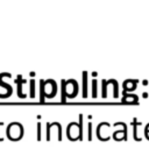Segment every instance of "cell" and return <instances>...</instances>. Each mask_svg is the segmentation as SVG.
Listing matches in <instances>:
<instances>
[{"mask_svg": "<svg viewBox=\"0 0 149 149\" xmlns=\"http://www.w3.org/2000/svg\"><path fill=\"white\" fill-rule=\"evenodd\" d=\"M86 74H87V73H86V72H84V94H83V95H84V98L87 95V94H86Z\"/></svg>", "mask_w": 149, "mask_h": 149, "instance_id": "1", "label": "cell"}, {"mask_svg": "<svg viewBox=\"0 0 149 149\" xmlns=\"http://www.w3.org/2000/svg\"><path fill=\"white\" fill-rule=\"evenodd\" d=\"M30 84H31V85H30V92H31V93H30V95L34 98V95H35V93H34V80H31V81H30Z\"/></svg>", "mask_w": 149, "mask_h": 149, "instance_id": "2", "label": "cell"}, {"mask_svg": "<svg viewBox=\"0 0 149 149\" xmlns=\"http://www.w3.org/2000/svg\"><path fill=\"white\" fill-rule=\"evenodd\" d=\"M95 86H97V81L95 80H93V97H97V88H95Z\"/></svg>", "mask_w": 149, "mask_h": 149, "instance_id": "3", "label": "cell"}, {"mask_svg": "<svg viewBox=\"0 0 149 149\" xmlns=\"http://www.w3.org/2000/svg\"><path fill=\"white\" fill-rule=\"evenodd\" d=\"M91 127H92V123L90 122V123H88V140L92 139V136H91Z\"/></svg>", "mask_w": 149, "mask_h": 149, "instance_id": "4", "label": "cell"}, {"mask_svg": "<svg viewBox=\"0 0 149 149\" xmlns=\"http://www.w3.org/2000/svg\"><path fill=\"white\" fill-rule=\"evenodd\" d=\"M37 128H38V132H37L38 133V136L37 137H38V140H41V125L40 123L37 125Z\"/></svg>", "mask_w": 149, "mask_h": 149, "instance_id": "5", "label": "cell"}]
</instances>
